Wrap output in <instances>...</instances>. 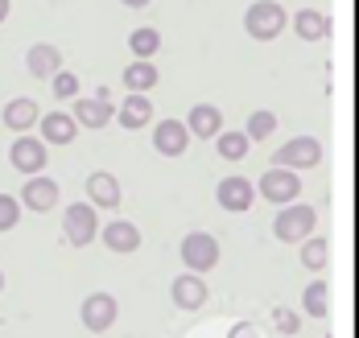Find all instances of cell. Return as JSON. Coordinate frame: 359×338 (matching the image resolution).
<instances>
[{
    "mask_svg": "<svg viewBox=\"0 0 359 338\" xmlns=\"http://www.w3.org/2000/svg\"><path fill=\"white\" fill-rule=\"evenodd\" d=\"M4 17H8V0H0V21H4Z\"/></svg>",
    "mask_w": 359,
    "mask_h": 338,
    "instance_id": "obj_32",
    "label": "cell"
},
{
    "mask_svg": "<svg viewBox=\"0 0 359 338\" xmlns=\"http://www.w3.org/2000/svg\"><path fill=\"white\" fill-rule=\"evenodd\" d=\"M21 219V202L13 194H0V231H13Z\"/></svg>",
    "mask_w": 359,
    "mask_h": 338,
    "instance_id": "obj_28",
    "label": "cell"
},
{
    "mask_svg": "<svg viewBox=\"0 0 359 338\" xmlns=\"http://www.w3.org/2000/svg\"><path fill=\"white\" fill-rule=\"evenodd\" d=\"M244 25H248V34L256 41H273L289 25V17H285V8H281L277 0H256V4L248 8V17H244Z\"/></svg>",
    "mask_w": 359,
    "mask_h": 338,
    "instance_id": "obj_1",
    "label": "cell"
},
{
    "mask_svg": "<svg viewBox=\"0 0 359 338\" xmlns=\"http://www.w3.org/2000/svg\"><path fill=\"white\" fill-rule=\"evenodd\" d=\"M87 194H91V206H120V182L111 174H91Z\"/></svg>",
    "mask_w": 359,
    "mask_h": 338,
    "instance_id": "obj_17",
    "label": "cell"
},
{
    "mask_svg": "<svg viewBox=\"0 0 359 338\" xmlns=\"http://www.w3.org/2000/svg\"><path fill=\"white\" fill-rule=\"evenodd\" d=\"M182 260L186 268L198 276V272H207V268H215L219 264V244L215 235H207V231H190L186 239H182Z\"/></svg>",
    "mask_w": 359,
    "mask_h": 338,
    "instance_id": "obj_3",
    "label": "cell"
},
{
    "mask_svg": "<svg viewBox=\"0 0 359 338\" xmlns=\"http://www.w3.org/2000/svg\"><path fill=\"white\" fill-rule=\"evenodd\" d=\"M21 202L37 211V215H46L54 202H58V182H50V178H29L25 190H21Z\"/></svg>",
    "mask_w": 359,
    "mask_h": 338,
    "instance_id": "obj_13",
    "label": "cell"
},
{
    "mask_svg": "<svg viewBox=\"0 0 359 338\" xmlns=\"http://www.w3.org/2000/svg\"><path fill=\"white\" fill-rule=\"evenodd\" d=\"M116 314H120V305L111 293H91V297L83 301V326L87 330H95V335H104L111 322H116Z\"/></svg>",
    "mask_w": 359,
    "mask_h": 338,
    "instance_id": "obj_6",
    "label": "cell"
},
{
    "mask_svg": "<svg viewBox=\"0 0 359 338\" xmlns=\"http://www.w3.org/2000/svg\"><path fill=\"white\" fill-rule=\"evenodd\" d=\"M215 198H219V206H223V211L240 215V211H248V206H252L256 186H252L248 178H223V182H219V190H215Z\"/></svg>",
    "mask_w": 359,
    "mask_h": 338,
    "instance_id": "obj_7",
    "label": "cell"
},
{
    "mask_svg": "<svg viewBox=\"0 0 359 338\" xmlns=\"http://www.w3.org/2000/svg\"><path fill=\"white\" fill-rule=\"evenodd\" d=\"M323 161V145L314 141V136H293L289 145L277 149V169H310V165H318Z\"/></svg>",
    "mask_w": 359,
    "mask_h": 338,
    "instance_id": "obj_4",
    "label": "cell"
},
{
    "mask_svg": "<svg viewBox=\"0 0 359 338\" xmlns=\"http://www.w3.org/2000/svg\"><path fill=\"white\" fill-rule=\"evenodd\" d=\"M62 223H67V239L79 244V248H87V244L100 235V227H95V206H91V202H71L67 215H62Z\"/></svg>",
    "mask_w": 359,
    "mask_h": 338,
    "instance_id": "obj_5",
    "label": "cell"
},
{
    "mask_svg": "<svg viewBox=\"0 0 359 338\" xmlns=\"http://www.w3.org/2000/svg\"><path fill=\"white\" fill-rule=\"evenodd\" d=\"M186 132H190V136H203V141L219 136V132H223V112L211 108V104L190 108V115H186Z\"/></svg>",
    "mask_w": 359,
    "mask_h": 338,
    "instance_id": "obj_12",
    "label": "cell"
},
{
    "mask_svg": "<svg viewBox=\"0 0 359 338\" xmlns=\"http://www.w3.org/2000/svg\"><path fill=\"white\" fill-rule=\"evenodd\" d=\"M58 71H62V54H58V45H46V41H37L34 50H29V75L54 78Z\"/></svg>",
    "mask_w": 359,
    "mask_h": 338,
    "instance_id": "obj_16",
    "label": "cell"
},
{
    "mask_svg": "<svg viewBox=\"0 0 359 338\" xmlns=\"http://www.w3.org/2000/svg\"><path fill=\"white\" fill-rule=\"evenodd\" d=\"M8 161H13L21 174L37 178V169H46V145H41L37 136H21V141H13V149H8Z\"/></svg>",
    "mask_w": 359,
    "mask_h": 338,
    "instance_id": "obj_8",
    "label": "cell"
},
{
    "mask_svg": "<svg viewBox=\"0 0 359 338\" xmlns=\"http://www.w3.org/2000/svg\"><path fill=\"white\" fill-rule=\"evenodd\" d=\"M273 322H277V330H281V335H297V326H302V322H297V314L285 309V305H281V309H273Z\"/></svg>",
    "mask_w": 359,
    "mask_h": 338,
    "instance_id": "obj_30",
    "label": "cell"
},
{
    "mask_svg": "<svg viewBox=\"0 0 359 338\" xmlns=\"http://www.w3.org/2000/svg\"><path fill=\"white\" fill-rule=\"evenodd\" d=\"M256 190H260L269 202H293V198L302 194V182H297V174H289V169H269Z\"/></svg>",
    "mask_w": 359,
    "mask_h": 338,
    "instance_id": "obj_9",
    "label": "cell"
},
{
    "mask_svg": "<svg viewBox=\"0 0 359 338\" xmlns=\"http://www.w3.org/2000/svg\"><path fill=\"white\" fill-rule=\"evenodd\" d=\"M157 45H161L157 29H133V34H128V50L137 54V62H149V58L157 54Z\"/></svg>",
    "mask_w": 359,
    "mask_h": 338,
    "instance_id": "obj_23",
    "label": "cell"
},
{
    "mask_svg": "<svg viewBox=\"0 0 359 338\" xmlns=\"http://www.w3.org/2000/svg\"><path fill=\"white\" fill-rule=\"evenodd\" d=\"M74 124H87V128H104L111 124V99L108 91H100V95H91V99H74Z\"/></svg>",
    "mask_w": 359,
    "mask_h": 338,
    "instance_id": "obj_11",
    "label": "cell"
},
{
    "mask_svg": "<svg viewBox=\"0 0 359 338\" xmlns=\"http://www.w3.org/2000/svg\"><path fill=\"white\" fill-rule=\"evenodd\" d=\"M273 128H277V115L260 108V112L248 115V128H244V136H248V141H264V136H273Z\"/></svg>",
    "mask_w": 359,
    "mask_h": 338,
    "instance_id": "obj_27",
    "label": "cell"
},
{
    "mask_svg": "<svg viewBox=\"0 0 359 338\" xmlns=\"http://www.w3.org/2000/svg\"><path fill=\"white\" fill-rule=\"evenodd\" d=\"M124 87H128L133 95L153 91V87H157V66H153V62H133V66L124 71Z\"/></svg>",
    "mask_w": 359,
    "mask_h": 338,
    "instance_id": "obj_22",
    "label": "cell"
},
{
    "mask_svg": "<svg viewBox=\"0 0 359 338\" xmlns=\"http://www.w3.org/2000/svg\"><path fill=\"white\" fill-rule=\"evenodd\" d=\"M124 4H128V8H144V4H149V0H124Z\"/></svg>",
    "mask_w": 359,
    "mask_h": 338,
    "instance_id": "obj_31",
    "label": "cell"
},
{
    "mask_svg": "<svg viewBox=\"0 0 359 338\" xmlns=\"http://www.w3.org/2000/svg\"><path fill=\"white\" fill-rule=\"evenodd\" d=\"M293 25H297V38L302 41H318L330 34V17L326 13H310V8H302L297 17H293Z\"/></svg>",
    "mask_w": 359,
    "mask_h": 338,
    "instance_id": "obj_20",
    "label": "cell"
},
{
    "mask_svg": "<svg viewBox=\"0 0 359 338\" xmlns=\"http://www.w3.org/2000/svg\"><path fill=\"white\" fill-rule=\"evenodd\" d=\"M50 83H54V95H58V99H74V95H79V78H74L71 71H58Z\"/></svg>",
    "mask_w": 359,
    "mask_h": 338,
    "instance_id": "obj_29",
    "label": "cell"
},
{
    "mask_svg": "<svg viewBox=\"0 0 359 338\" xmlns=\"http://www.w3.org/2000/svg\"><path fill=\"white\" fill-rule=\"evenodd\" d=\"M149 120H153L149 95H128V99L120 104V124H124V128H144Z\"/></svg>",
    "mask_w": 359,
    "mask_h": 338,
    "instance_id": "obj_19",
    "label": "cell"
},
{
    "mask_svg": "<svg viewBox=\"0 0 359 338\" xmlns=\"http://www.w3.org/2000/svg\"><path fill=\"white\" fill-rule=\"evenodd\" d=\"M37 124H41V145H71L74 132H79V124L67 112H50L46 120H37Z\"/></svg>",
    "mask_w": 359,
    "mask_h": 338,
    "instance_id": "obj_15",
    "label": "cell"
},
{
    "mask_svg": "<svg viewBox=\"0 0 359 338\" xmlns=\"http://www.w3.org/2000/svg\"><path fill=\"white\" fill-rule=\"evenodd\" d=\"M4 124H8L13 132L34 128V124H37V104H34V99H13V104L4 108Z\"/></svg>",
    "mask_w": 359,
    "mask_h": 338,
    "instance_id": "obj_21",
    "label": "cell"
},
{
    "mask_svg": "<svg viewBox=\"0 0 359 338\" xmlns=\"http://www.w3.org/2000/svg\"><path fill=\"white\" fill-rule=\"evenodd\" d=\"M326 260H330V244H326L323 235H314V239L302 244V264L306 268H326Z\"/></svg>",
    "mask_w": 359,
    "mask_h": 338,
    "instance_id": "obj_25",
    "label": "cell"
},
{
    "mask_svg": "<svg viewBox=\"0 0 359 338\" xmlns=\"http://www.w3.org/2000/svg\"><path fill=\"white\" fill-rule=\"evenodd\" d=\"M0 289H4V272H0Z\"/></svg>",
    "mask_w": 359,
    "mask_h": 338,
    "instance_id": "obj_33",
    "label": "cell"
},
{
    "mask_svg": "<svg viewBox=\"0 0 359 338\" xmlns=\"http://www.w3.org/2000/svg\"><path fill=\"white\" fill-rule=\"evenodd\" d=\"M100 239L108 244L111 252H137V248H141V231H137V223H128V219L108 223L104 231H100Z\"/></svg>",
    "mask_w": 359,
    "mask_h": 338,
    "instance_id": "obj_14",
    "label": "cell"
},
{
    "mask_svg": "<svg viewBox=\"0 0 359 338\" xmlns=\"http://www.w3.org/2000/svg\"><path fill=\"white\" fill-rule=\"evenodd\" d=\"M203 301H207V285H203L194 272L174 281V305H178V309H198Z\"/></svg>",
    "mask_w": 359,
    "mask_h": 338,
    "instance_id": "obj_18",
    "label": "cell"
},
{
    "mask_svg": "<svg viewBox=\"0 0 359 338\" xmlns=\"http://www.w3.org/2000/svg\"><path fill=\"white\" fill-rule=\"evenodd\" d=\"M248 136L244 132H219V157L223 161H244L248 157Z\"/></svg>",
    "mask_w": 359,
    "mask_h": 338,
    "instance_id": "obj_24",
    "label": "cell"
},
{
    "mask_svg": "<svg viewBox=\"0 0 359 338\" xmlns=\"http://www.w3.org/2000/svg\"><path fill=\"white\" fill-rule=\"evenodd\" d=\"M186 145H190V132H186V124H178V120H161L153 128V149L161 153V157H182Z\"/></svg>",
    "mask_w": 359,
    "mask_h": 338,
    "instance_id": "obj_10",
    "label": "cell"
},
{
    "mask_svg": "<svg viewBox=\"0 0 359 338\" xmlns=\"http://www.w3.org/2000/svg\"><path fill=\"white\" fill-rule=\"evenodd\" d=\"M302 305H306V309H310L314 318H326V314H330V293H326V281H314V285L306 289Z\"/></svg>",
    "mask_w": 359,
    "mask_h": 338,
    "instance_id": "obj_26",
    "label": "cell"
},
{
    "mask_svg": "<svg viewBox=\"0 0 359 338\" xmlns=\"http://www.w3.org/2000/svg\"><path fill=\"white\" fill-rule=\"evenodd\" d=\"M318 223V215H314V206H289L277 215V223H273V235L281 239V244H297V239H310V231Z\"/></svg>",
    "mask_w": 359,
    "mask_h": 338,
    "instance_id": "obj_2",
    "label": "cell"
}]
</instances>
